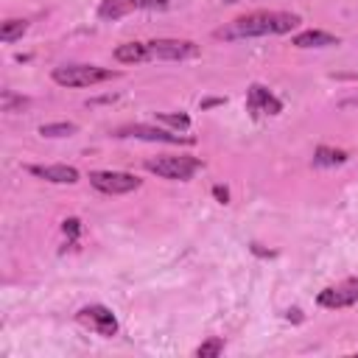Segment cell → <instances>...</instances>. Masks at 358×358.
Wrapping results in <instances>:
<instances>
[{
	"instance_id": "ac0fdd59",
	"label": "cell",
	"mask_w": 358,
	"mask_h": 358,
	"mask_svg": "<svg viewBox=\"0 0 358 358\" xmlns=\"http://www.w3.org/2000/svg\"><path fill=\"white\" fill-rule=\"evenodd\" d=\"M157 120L165 123V126H171V129H176V131H187V129H190V117H187L185 112H176V115H171V112H159Z\"/></svg>"
},
{
	"instance_id": "6da1fadb",
	"label": "cell",
	"mask_w": 358,
	"mask_h": 358,
	"mask_svg": "<svg viewBox=\"0 0 358 358\" xmlns=\"http://www.w3.org/2000/svg\"><path fill=\"white\" fill-rule=\"evenodd\" d=\"M299 22H302V17L294 14V11H252V14H243V17L232 20L221 31H215V36L218 39L282 36V34H291L294 28H299Z\"/></svg>"
},
{
	"instance_id": "d6986e66",
	"label": "cell",
	"mask_w": 358,
	"mask_h": 358,
	"mask_svg": "<svg viewBox=\"0 0 358 358\" xmlns=\"http://www.w3.org/2000/svg\"><path fill=\"white\" fill-rule=\"evenodd\" d=\"M62 232H64V238H67V243L73 246V243L78 241V235H81V221H78L76 215H70V218H64V221H62Z\"/></svg>"
},
{
	"instance_id": "3957f363",
	"label": "cell",
	"mask_w": 358,
	"mask_h": 358,
	"mask_svg": "<svg viewBox=\"0 0 358 358\" xmlns=\"http://www.w3.org/2000/svg\"><path fill=\"white\" fill-rule=\"evenodd\" d=\"M201 168H204V162L199 157H185V154H162V157L145 159L148 173H157L159 179H171V182H187Z\"/></svg>"
},
{
	"instance_id": "4fadbf2b",
	"label": "cell",
	"mask_w": 358,
	"mask_h": 358,
	"mask_svg": "<svg viewBox=\"0 0 358 358\" xmlns=\"http://www.w3.org/2000/svg\"><path fill=\"white\" fill-rule=\"evenodd\" d=\"M350 159V154L344 148H333V145H316L313 151V165L316 168H336V165H344Z\"/></svg>"
},
{
	"instance_id": "603a6c76",
	"label": "cell",
	"mask_w": 358,
	"mask_h": 358,
	"mask_svg": "<svg viewBox=\"0 0 358 358\" xmlns=\"http://www.w3.org/2000/svg\"><path fill=\"white\" fill-rule=\"evenodd\" d=\"M224 103V98H207V101H201V109H210V106H221Z\"/></svg>"
},
{
	"instance_id": "52a82bcc",
	"label": "cell",
	"mask_w": 358,
	"mask_h": 358,
	"mask_svg": "<svg viewBox=\"0 0 358 358\" xmlns=\"http://www.w3.org/2000/svg\"><path fill=\"white\" fill-rule=\"evenodd\" d=\"M168 8H171V0H101L98 17L106 22H115L134 11H168Z\"/></svg>"
},
{
	"instance_id": "7a4b0ae2",
	"label": "cell",
	"mask_w": 358,
	"mask_h": 358,
	"mask_svg": "<svg viewBox=\"0 0 358 358\" xmlns=\"http://www.w3.org/2000/svg\"><path fill=\"white\" fill-rule=\"evenodd\" d=\"M120 73L117 70H109V67H98V64H59L53 67L50 78L59 84V87H95V84H103V81H112L117 78Z\"/></svg>"
},
{
	"instance_id": "30bf717a",
	"label": "cell",
	"mask_w": 358,
	"mask_h": 358,
	"mask_svg": "<svg viewBox=\"0 0 358 358\" xmlns=\"http://www.w3.org/2000/svg\"><path fill=\"white\" fill-rule=\"evenodd\" d=\"M246 109L255 117H274L282 112V101L263 84H249L246 90Z\"/></svg>"
},
{
	"instance_id": "cb8c5ba5",
	"label": "cell",
	"mask_w": 358,
	"mask_h": 358,
	"mask_svg": "<svg viewBox=\"0 0 358 358\" xmlns=\"http://www.w3.org/2000/svg\"><path fill=\"white\" fill-rule=\"evenodd\" d=\"M252 252H255V255H260V257H274V252H266V249H260V243H252Z\"/></svg>"
},
{
	"instance_id": "44dd1931",
	"label": "cell",
	"mask_w": 358,
	"mask_h": 358,
	"mask_svg": "<svg viewBox=\"0 0 358 358\" xmlns=\"http://www.w3.org/2000/svg\"><path fill=\"white\" fill-rule=\"evenodd\" d=\"M213 196H215L218 204H229V190L224 185H213Z\"/></svg>"
},
{
	"instance_id": "e0dca14e",
	"label": "cell",
	"mask_w": 358,
	"mask_h": 358,
	"mask_svg": "<svg viewBox=\"0 0 358 358\" xmlns=\"http://www.w3.org/2000/svg\"><path fill=\"white\" fill-rule=\"evenodd\" d=\"M224 352V338H218V336H210L207 341H201L199 347H196V358H218Z\"/></svg>"
},
{
	"instance_id": "2e32d148",
	"label": "cell",
	"mask_w": 358,
	"mask_h": 358,
	"mask_svg": "<svg viewBox=\"0 0 358 358\" xmlns=\"http://www.w3.org/2000/svg\"><path fill=\"white\" fill-rule=\"evenodd\" d=\"M76 131H78V126L76 123H67V120H56V123H42L39 126V134L42 137H70Z\"/></svg>"
},
{
	"instance_id": "9c48e42d",
	"label": "cell",
	"mask_w": 358,
	"mask_h": 358,
	"mask_svg": "<svg viewBox=\"0 0 358 358\" xmlns=\"http://www.w3.org/2000/svg\"><path fill=\"white\" fill-rule=\"evenodd\" d=\"M76 319H78V324H84L87 330H92V333H98L103 338H112L117 333V316L106 305H98V302L95 305H84L76 313Z\"/></svg>"
},
{
	"instance_id": "5bb4252c",
	"label": "cell",
	"mask_w": 358,
	"mask_h": 358,
	"mask_svg": "<svg viewBox=\"0 0 358 358\" xmlns=\"http://www.w3.org/2000/svg\"><path fill=\"white\" fill-rule=\"evenodd\" d=\"M115 59L120 64H140V62H148V50H145V42H123L115 48Z\"/></svg>"
},
{
	"instance_id": "9a60e30c",
	"label": "cell",
	"mask_w": 358,
	"mask_h": 358,
	"mask_svg": "<svg viewBox=\"0 0 358 358\" xmlns=\"http://www.w3.org/2000/svg\"><path fill=\"white\" fill-rule=\"evenodd\" d=\"M28 31V20H20V17H11L6 22H0V39L8 45V42H17L22 39V34Z\"/></svg>"
},
{
	"instance_id": "ffe728a7",
	"label": "cell",
	"mask_w": 358,
	"mask_h": 358,
	"mask_svg": "<svg viewBox=\"0 0 358 358\" xmlns=\"http://www.w3.org/2000/svg\"><path fill=\"white\" fill-rule=\"evenodd\" d=\"M22 106H28V98H22V95H14V92H3V112H17V109H22Z\"/></svg>"
},
{
	"instance_id": "ba28073f",
	"label": "cell",
	"mask_w": 358,
	"mask_h": 358,
	"mask_svg": "<svg viewBox=\"0 0 358 358\" xmlns=\"http://www.w3.org/2000/svg\"><path fill=\"white\" fill-rule=\"evenodd\" d=\"M316 305L327 308V310H338V308H352L358 305V277L341 280L336 285H327L316 294Z\"/></svg>"
},
{
	"instance_id": "277c9868",
	"label": "cell",
	"mask_w": 358,
	"mask_h": 358,
	"mask_svg": "<svg viewBox=\"0 0 358 358\" xmlns=\"http://www.w3.org/2000/svg\"><path fill=\"white\" fill-rule=\"evenodd\" d=\"M148 62H187L201 53L193 39H148Z\"/></svg>"
},
{
	"instance_id": "d4e9b609",
	"label": "cell",
	"mask_w": 358,
	"mask_h": 358,
	"mask_svg": "<svg viewBox=\"0 0 358 358\" xmlns=\"http://www.w3.org/2000/svg\"><path fill=\"white\" fill-rule=\"evenodd\" d=\"M221 3H227V6H235V3H246V0H221Z\"/></svg>"
},
{
	"instance_id": "7402d4cb",
	"label": "cell",
	"mask_w": 358,
	"mask_h": 358,
	"mask_svg": "<svg viewBox=\"0 0 358 358\" xmlns=\"http://www.w3.org/2000/svg\"><path fill=\"white\" fill-rule=\"evenodd\" d=\"M285 319L299 324V322H302V310H299V308H291V310H285Z\"/></svg>"
},
{
	"instance_id": "7c38bea8",
	"label": "cell",
	"mask_w": 358,
	"mask_h": 358,
	"mask_svg": "<svg viewBox=\"0 0 358 358\" xmlns=\"http://www.w3.org/2000/svg\"><path fill=\"white\" fill-rule=\"evenodd\" d=\"M291 45H294V48H302V50H308V48H333V45H338V36L330 34V31L308 28V31H299V34L291 39Z\"/></svg>"
},
{
	"instance_id": "5b68a950",
	"label": "cell",
	"mask_w": 358,
	"mask_h": 358,
	"mask_svg": "<svg viewBox=\"0 0 358 358\" xmlns=\"http://www.w3.org/2000/svg\"><path fill=\"white\" fill-rule=\"evenodd\" d=\"M115 137H134V140L168 143V145H193L196 143V137H187V134H179V131H168V129H159V126H151V123H129V126H120L115 131Z\"/></svg>"
},
{
	"instance_id": "8fae6325",
	"label": "cell",
	"mask_w": 358,
	"mask_h": 358,
	"mask_svg": "<svg viewBox=\"0 0 358 358\" xmlns=\"http://www.w3.org/2000/svg\"><path fill=\"white\" fill-rule=\"evenodd\" d=\"M25 171L31 176L53 182V185H76L78 182V171L73 165H28Z\"/></svg>"
},
{
	"instance_id": "8992f818",
	"label": "cell",
	"mask_w": 358,
	"mask_h": 358,
	"mask_svg": "<svg viewBox=\"0 0 358 358\" xmlns=\"http://www.w3.org/2000/svg\"><path fill=\"white\" fill-rule=\"evenodd\" d=\"M90 185L98 190V193H106V196H123V193H131L143 185L140 176L129 173V171H92L90 173Z\"/></svg>"
}]
</instances>
